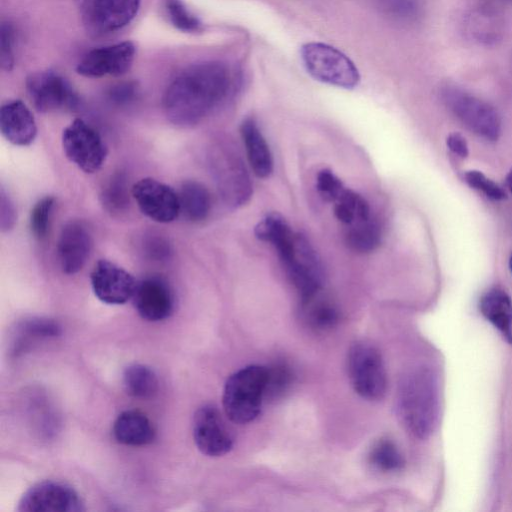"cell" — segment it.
<instances>
[{
    "label": "cell",
    "mask_w": 512,
    "mask_h": 512,
    "mask_svg": "<svg viewBox=\"0 0 512 512\" xmlns=\"http://www.w3.org/2000/svg\"><path fill=\"white\" fill-rule=\"evenodd\" d=\"M268 368L246 366L233 373L223 389L222 403L226 416L236 424L256 419L266 396Z\"/></svg>",
    "instance_id": "cell-3"
},
{
    "label": "cell",
    "mask_w": 512,
    "mask_h": 512,
    "mask_svg": "<svg viewBox=\"0 0 512 512\" xmlns=\"http://www.w3.org/2000/svg\"><path fill=\"white\" fill-rule=\"evenodd\" d=\"M129 182L124 172H115L104 182L100 201L104 209L111 214H121L127 211L129 198Z\"/></svg>",
    "instance_id": "cell-25"
},
{
    "label": "cell",
    "mask_w": 512,
    "mask_h": 512,
    "mask_svg": "<svg viewBox=\"0 0 512 512\" xmlns=\"http://www.w3.org/2000/svg\"><path fill=\"white\" fill-rule=\"evenodd\" d=\"M15 31L9 22H3L0 28V64L4 71L12 70L15 62Z\"/></svg>",
    "instance_id": "cell-33"
},
{
    "label": "cell",
    "mask_w": 512,
    "mask_h": 512,
    "mask_svg": "<svg viewBox=\"0 0 512 512\" xmlns=\"http://www.w3.org/2000/svg\"><path fill=\"white\" fill-rule=\"evenodd\" d=\"M334 215L340 222L347 225L371 218L367 201L346 187L335 201Z\"/></svg>",
    "instance_id": "cell-26"
},
{
    "label": "cell",
    "mask_w": 512,
    "mask_h": 512,
    "mask_svg": "<svg viewBox=\"0 0 512 512\" xmlns=\"http://www.w3.org/2000/svg\"><path fill=\"white\" fill-rule=\"evenodd\" d=\"M509 269H510V272L512 274V253H511L510 257H509Z\"/></svg>",
    "instance_id": "cell-41"
},
{
    "label": "cell",
    "mask_w": 512,
    "mask_h": 512,
    "mask_svg": "<svg viewBox=\"0 0 512 512\" xmlns=\"http://www.w3.org/2000/svg\"><path fill=\"white\" fill-rule=\"evenodd\" d=\"M139 6L140 0H82V21L92 35H107L128 25Z\"/></svg>",
    "instance_id": "cell-10"
},
{
    "label": "cell",
    "mask_w": 512,
    "mask_h": 512,
    "mask_svg": "<svg viewBox=\"0 0 512 512\" xmlns=\"http://www.w3.org/2000/svg\"><path fill=\"white\" fill-rule=\"evenodd\" d=\"M92 235L80 220H71L61 229L57 241V258L62 272L78 273L86 264L92 249Z\"/></svg>",
    "instance_id": "cell-16"
},
{
    "label": "cell",
    "mask_w": 512,
    "mask_h": 512,
    "mask_svg": "<svg viewBox=\"0 0 512 512\" xmlns=\"http://www.w3.org/2000/svg\"><path fill=\"white\" fill-rule=\"evenodd\" d=\"M291 381V373L283 365H276L273 369H268V382L266 389L267 395H278L287 388Z\"/></svg>",
    "instance_id": "cell-35"
},
{
    "label": "cell",
    "mask_w": 512,
    "mask_h": 512,
    "mask_svg": "<svg viewBox=\"0 0 512 512\" xmlns=\"http://www.w3.org/2000/svg\"><path fill=\"white\" fill-rule=\"evenodd\" d=\"M193 438L198 450L209 457H220L233 447V437L219 410L205 404L193 417Z\"/></svg>",
    "instance_id": "cell-13"
},
{
    "label": "cell",
    "mask_w": 512,
    "mask_h": 512,
    "mask_svg": "<svg viewBox=\"0 0 512 512\" xmlns=\"http://www.w3.org/2000/svg\"><path fill=\"white\" fill-rule=\"evenodd\" d=\"M369 463L378 471L390 473L404 466V459L397 446L389 439L376 441L369 451Z\"/></svg>",
    "instance_id": "cell-28"
},
{
    "label": "cell",
    "mask_w": 512,
    "mask_h": 512,
    "mask_svg": "<svg viewBox=\"0 0 512 512\" xmlns=\"http://www.w3.org/2000/svg\"><path fill=\"white\" fill-rule=\"evenodd\" d=\"M448 149L460 158H465L469 154L468 144L465 137L458 133L454 132L448 135L447 140Z\"/></svg>",
    "instance_id": "cell-39"
},
{
    "label": "cell",
    "mask_w": 512,
    "mask_h": 512,
    "mask_svg": "<svg viewBox=\"0 0 512 512\" xmlns=\"http://www.w3.org/2000/svg\"><path fill=\"white\" fill-rule=\"evenodd\" d=\"M482 315L512 344V300L505 290L493 287L480 298Z\"/></svg>",
    "instance_id": "cell-20"
},
{
    "label": "cell",
    "mask_w": 512,
    "mask_h": 512,
    "mask_svg": "<svg viewBox=\"0 0 512 512\" xmlns=\"http://www.w3.org/2000/svg\"><path fill=\"white\" fill-rule=\"evenodd\" d=\"M506 185L510 191V193L512 194V168L511 170L509 171V173L507 174V177H506Z\"/></svg>",
    "instance_id": "cell-40"
},
{
    "label": "cell",
    "mask_w": 512,
    "mask_h": 512,
    "mask_svg": "<svg viewBox=\"0 0 512 512\" xmlns=\"http://www.w3.org/2000/svg\"><path fill=\"white\" fill-rule=\"evenodd\" d=\"M26 89L33 106L41 113L73 110L79 104L70 83L53 71L31 74L26 80Z\"/></svg>",
    "instance_id": "cell-9"
},
{
    "label": "cell",
    "mask_w": 512,
    "mask_h": 512,
    "mask_svg": "<svg viewBox=\"0 0 512 512\" xmlns=\"http://www.w3.org/2000/svg\"><path fill=\"white\" fill-rule=\"evenodd\" d=\"M60 334V327L57 323L50 319L32 318L24 321L19 327V338L24 337V341L16 346V349H21L22 346L27 345L31 340H38L42 338L55 337Z\"/></svg>",
    "instance_id": "cell-30"
},
{
    "label": "cell",
    "mask_w": 512,
    "mask_h": 512,
    "mask_svg": "<svg viewBox=\"0 0 512 512\" xmlns=\"http://www.w3.org/2000/svg\"><path fill=\"white\" fill-rule=\"evenodd\" d=\"M301 313L307 324L316 330L324 331L336 325L338 311L330 299L322 292L300 303Z\"/></svg>",
    "instance_id": "cell-23"
},
{
    "label": "cell",
    "mask_w": 512,
    "mask_h": 512,
    "mask_svg": "<svg viewBox=\"0 0 512 512\" xmlns=\"http://www.w3.org/2000/svg\"><path fill=\"white\" fill-rule=\"evenodd\" d=\"M180 211L191 222L205 220L211 210V196L207 188L194 180L182 183L179 192Z\"/></svg>",
    "instance_id": "cell-22"
},
{
    "label": "cell",
    "mask_w": 512,
    "mask_h": 512,
    "mask_svg": "<svg viewBox=\"0 0 512 512\" xmlns=\"http://www.w3.org/2000/svg\"><path fill=\"white\" fill-rule=\"evenodd\" d=\"M167 16L174 27L194 33L203 29L202 22L192 14L181 0H164Z\"/></svg>",
    "instance_id": "cell-29"
},
{
    "label": "cell",
    "mask_w": 512,
    "mask_h": 512,
    "mask_svg": "<svg viewBox=\"0 0 512 512\" xmlns=\"http://www.w3.org/2000/svg\"><path fill=\"white\" fill-rule=\"evenodd\" d=\"M346 234L348 246L360 253L375 250L381 241V231L378 224L371 218L354 224Z\"/></svg>",
    "instance_id": "cell-27"
},
{
    "label": "cell",
    "mask_w": 512,
    "mask_h": 512,
    "mask_svg": "<svg viewBox=\"0 0 512 512\" xmlns=\"http://www.w3.org/2000/svg\"><path fill=\"white\" fill-rule=\"evenodd\" d=\"M62 147L66 157L89 174L102 167L108 153L101 135L80 118H76L63 130Z\"/></svg>",
    "instance_id": "cell-8"
},
{
    "label": "cell",
    "mask_w": 512,
    "mask_h": 512,
    "mask_svg": "<svg viewBox=\"0 0 512 512\" xmlns=\"http://www.w3.org/2000/svg\"><path fill=\"white\" fill-rule=\"evenodd\" d=\"M348 377L354 391L368 401H379L387 390V375L382 355L369 341L353 343L347 354Z\"/></svg>",
    "instance_id": "cell-5"
},
{
    "label": "cell",
    "mask_w": 512,
    "mask_h": 512,
    "mask_svg": "<svg viewBox=\"0 0 512 512\" xmlns=\"http://www.w3.org/2000/svg\"><path fill=\"white\" fill-rule=\"evenodd\" d=\"M240 134L253 173L259 178H267L273 171V157L255 119L245 118L240 125Z\"/></svg>",
    "instance_id": "cell-19"
},
{
    "label": "cell",
    "mask_w": 512,
    "mask_h": 512,
    "mask_svg": "<svg viewBox=\"0 0 512 512\" xmlns=\"http://www.w3.org/2000/svg\"><path fill=\"white\" fill-rule=\"evenodd\" d=\"M301 58L307 72L316 80L332 86L353 89L360 75L354 63L340 50L318 42L301 47Z\"/></svg>",
    "instance_id": "cell-6"
},
{
    "label": "cell",
    "mask_w": 512,
    "mask_h": 512,
    "mask_svg": "<svg viewBox=\"0 0 512 512\" xmlns=\"http://www.w3.org/2000/svg\"><path fill=\"white\" fill-rule=\"evenodd\" d=\"M54 202L51 196L43 197L31 210L30 229L38 240L44 239L49 231Z\"/></svg>",
    "instance_id": "cell-31"
},
{
    "label": "cell",
    "mask_w": 512,
    "mask_h": 512,
    "mask_svg": "<svg viewBox=\"0 0 512 512\" xmlns=\"http://www.w3.org/2000/svg\"><path fill=\"white\" fill-rule=\"evenodd\" d=\"M131 194L140 211L155 222H172L181 212L179 195L167 184L153 178L137 181Z\"/></svg>",
    "instance_id": "cell-12"
},
{
    "label": "cell",
    "mask_w": 512,
    "mask_h": 512,
    "mask_svg": "<svg viewBox=\"0 0 512 512\" xmlns=\"http://www.w3.org/2000/svg\"><path fill=\"white\" fill-rule=\"evenodd\" d=\"M138 94L136 82L125 81L112 86L107 93L108 99L116 105L131 103Z\"/></svg>",
    "instance_id": "cell-36"
},
{
    "label": "cell",
    "mask_w": 512,
    "mask_h": 512,
    "mask_svg": "<svg viewBox=\"0 0 512 512\" xmlns=\"http://www.w3.org/2000/svg\"><path fill=\"white\" fill-rule=\"evenodd\" d=\"M209 166L223 201L231 207L245 205L252 196V183L235 147L220 141L211 147Z\"/></svg>",
    "instance_id": "cell-4"
},
{
    "label": "cell",
    "mask_w": 512,
    "mask_h": 512,
    "mask_svg": "<svg viewBox=\"0 0 512 512\" xmlns=\"http://www.w3.org/2000/svg\"><path fill=\"white\" fill-rule=\"evenodd\" d=\"M123 385L128 395L148 399L158 390V378L150 367L135 363L125 368Z\"/></svg>",
    "instance_id": "cell-24"
},
{
    "label": "cell",
    "mask_w": 512,
    "mask_h": 512,
    "mask_svg": "<svg viewBox=\"0 0 512 512\" xmlns=\"http://www.w3.org/2000/svg\"><path fill=\"white\" fill-rule=\"evenodd\" d=\"M132 299L138 314L151 322L168 318L174 309L172 289L164 279L156 276L138 282Z\"/></svg>",
    "instance_id": "cell-17"
},
{
    "label": "cell",
    "mask_w": 512,
    "mask_h": 512,
    "mask_svg": "<svg viewBox=\"0 0 512 512\" xmlns=\"http://www.w3.org/2000/svg\"><path fill=\"white\" fill-rule=\"evenodd\" d=\"M233 88V74L226 63L210 60L192 64L166 88L163 109L173 124L193 126L218 108Z\"/></svg>",
    "instance_id": "cell-1"
},
{
    "label": "cell",
    "mask_w": 512,
    "mask_h": 512,
    "mask_svg": "<svg viewBox=\"0 0 512 512\" xmlns=\"http://www.w3.org/2000/svg\"><path fill=\"white\" fill-rule=\"evenodd\" d=\"M17 214L13 201L1 188L0 192V227L3 232L11 230L16 222Z\"/></svg>",
    "instance_id": "cell-38"
},
{
    "label": "cell",
    "mask_w": 512,
    "mask_h": 512,
    "mask_svg": "<svg viewBox=\"0 0 512 512\" xmlns=\"http://www.w3.org/2000/svg\"><path fill=\"white\" fill-rule=\"evenodd\" d=\"M84 503L71 486L52 480L31 486L18 503L20 512H81Z\"/></svg>",
    "instance_id": "cell-11"
},
{
    "label": "cell",
    "mask_w": 512,
    "mask_h": 512,
    "mask_svg": "<svg viewBox=\"0 0 512 512\" xmlns=\"http://www.w3.org/2000/svg\"><path fill=\"white\" fill-rule=\"evenodd\" d=\"M463 179L471 188L483 193L490 200L502 201L506 199L504 189L481 171H466L463 174Z\"/></svg>",
    "instance_id": "cell-32"
},
{
    "label": "cell",
    "mask_w": 512,
    "mask_h": 512,
    "mask_svg": "<svg viewBox=\"0 0 512 512\" xmlns=\"http://www.w3.org/2000/svg\"><path fill=\"white\" fill-rule=\"evenodd\" d=\"M396 409L409 433L418 438L431 434L438 417V390L433 373L420 367L408 372L400 382Z\"/></svg>",
    "instance_id": "cell-2"
},
{
    "label": "cell",
    "mask_w": 512,
    "mask_h": 512,
    "mask_svg": "<svg viewBox=\"0 0 512 512\" xmlns=\"http://www.w3.org/2000/svg\"><path fill=\"white\" fill-rule=\"evenodd\" d=\"M113 435L121 444L143 446L153 441L155 431L145 414L137 410H126L116 418Z\"/></svg>",
    "instance_id": "cell-21"
},
{
    "label": "cell",
    "mask_w": 512,
    "mask_h": 512,
    "mask_svg": "<svg viewBox=\"0 0 512 512\" xmlns=\"http://www.w3.org/2000/svg\"><path fill=\"white\" fill-rule=\"evenodd\" d=\"M144 253L153 261H165L170 257L171 247L162 237L151 235L144 242Z\"/></svg>",
    "instance_id": "cell-37"
},
{
    "label": "cell",
    "mask_w": 512,
    "mask_h": 512,
    "mask_svg": "<svg viewBox=\"0 0 512 512\" xmlns=\"http://www.w3.org/2000/svg\"><path fill=\"white\" fill-rule=\"evenodd\" d=\"M0 130L6 140L17 146L30 145L37 135L34 116L21 100H12L2 105Z\"/></svg>",
    "instance_id": "cell-18"
},
{
    "label": "cell",
    "mask_w": 512,
    "mask_h": 512,
    "mask_svg": "<svg viewBox=\"0 0 512 512\" xmlns=\"http://www.w3.org/2000/svg\"><path fill=\"white\" fill-rule=\"evenodd\" d=\"M95 296L106 304L120 305L133 298L137 282L132 274L115 263L101 259L90 275Z\"/></svg>",
    "instance_id": "cell-14"
},
{
    "label": "cell",
    "mask_w": 512,
    "mask_h": 512,
    "mask_svg": "<svg viewBox=\"0 0 512 512\" xmlns=\"http://www.w3.org/2000/svg\"><path fill=\"white\" fill-rule=\"evenodd\" d=\"M135 46L119 42L89 51L79 62L77 72L86 77L119 76L132 66Z\"/></svg>",
    "instance_id": "cell-15"
},
{
    "label": "cell",
    "mask_w": 512,
    "mask_h": 512,
    "mask_svg": "<svg viewBox=\"0 0 512 512\" xmlns=\"http://www.w3.org/2000/svg\"><path fill=\"white\" fill-rule=\"evenodd\" d=\"M441 95L450 112L471 132L488 141L499 138L500 116L489 103L457 87H446Z\"/></svg>",
    "instance_id": "cell-7"
},
{
    "label": "cell",
    "mask_w": 512,
    "mask_h": 512,
    "mask_svg": "<svg viewBox=\"0 0 512 512\" xmlns=\"http://www.w3.org/2000/svg\"><path fill=\"white\" fill-rule=\"evenodd\" d=\"M316 188L323 199L335 202L345 186L331 170L322 169L316 177Z\"/></svg>",
    "instance_id": "cell-34"
}]
</instances>
